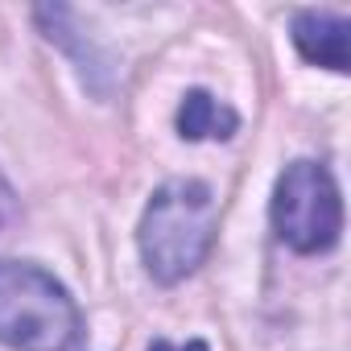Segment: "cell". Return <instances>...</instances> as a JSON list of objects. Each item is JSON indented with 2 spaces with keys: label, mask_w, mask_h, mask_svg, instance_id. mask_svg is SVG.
<instances>
[{
  "label": "cell",
  "mask_w": 351,
  "mask_h": 351,
  "mask_svg": "<svg viewBox=\"0 0 351 351\" xmlns=\"http://www.w3.org/2000/svg\"><path fill=\"white\" fill-rule=\"evenodd\" d=\"M173 124H178V136L182 141H228L240 128V116L228 104H219L211 91L195 87V91L182 95Z\"/></svg>",
  "instance_id": "cell-5"
},
{
  "label": "cell",
  "mask_w": 351,
  "mask_h": 351,
  "mask_svg": "<svg viewBox=\"0 0 351 351\" xmlns=\"http://www.w3.org/2000/svg\"><path fill=\"white\" fill-rule=\"evenodd\" d=\"M149 351H211V347H207L203 339H191V343H182V347H178V343H165V339H153Z\"/></svg>",
  "instance_id": "cell-8"
},
{
  "label": "cell",
  "mask_w": 351,
  "mask_h": 351,
  "mask_svg": "<svg viewBox=\"0 0 351 351\" xmlns=\"http://www.w3.org/2000/svg\"><path fill=\"white\" fill-rule=\"evenodd\" d=\"M347 34H351V21L339 13H326V9H302L289 21V38L298 46V54L335 75L347 71Z\"/></svg>",
  "instance_id": "cell-4"
},
{
  "label": "cell",
  "mask_w": 351,
  "mask_h": 351,
  "mask_svg": "<svg viewBox=\"0 0 351 351\" xmlns=\"http://www.w3.org/2000/svg\"><path fill=\"white\" fill-rule=\"evenodd\" d=\"M17 215H21V207H17V195H13V186L5 182V173H0V236H5V232L17 223Z\"/></svg>",
  "instance_id": "cell-7"
},
{
  "label": "cell",
  "mask_w": 351,
  "mask_h": 351,
  "mask_svg": "<svg viewBox=\"0 0 351 351\" xmlns=\"http://www.w3.org/2000/svg\"><path fill=\"white\" fill-rule=\"evenodd\" d=\"M215 232H219V207L207 182L173 178L157 186L136 228V244L149 277L157 285L186 281L211 256Z\"/></svg>",
  "instance_id": "cell-1"
},
{
  "label": "cell",
  "mask_w": 351,
  "mask_h": 351,
  "mask_svg": "<svg viewBox=\"0 0 351 351\" xmlns=\"http://www.w3.org/2000/svg\"><path fill=\"white\" fill-rule=\"evenodd\" d=\"M273 232L285 248L314 256L330 252L343 236V199L322 161H289L273 191Z\"/></svg>",
  "instance_id": "cell-3"
},
{
  "label": "cell",
  "mask_w": 351,
  "mask_h": 351,
  "mask_svg": "<svg viewBox=\"0 0 351 351\" xmlns=\"http://www.w3.org/2000/svg\"><path fill=\"white\" fill-rule=\"evenodd\" d=\"M83 314L71 289L34 261H0V343L13 351H71Z\"/></svg>",
  "instance_id": "cell-2"
},
{
  "label": "cell",
  "mask_w": 351,
  "mask_h": 351,
  "mask_svg": "<svg viewBox=\"0 0 351 351\" xmlns=\"http://www.w3.org/2000/svg\"><path fill=\"white\" fill-rule=\"evenodd\" d=\"M34 17H38V25L46 29V38H50V42H58V46H66V50L75 54L83 83H95V75L104 71V62L95 58V50H91V42H87V38H71V9L54 5V9H38Z\"/></svg>",
  "instance_id": "cell-6"
}]
</instances>
